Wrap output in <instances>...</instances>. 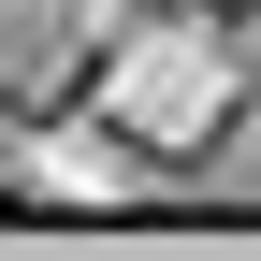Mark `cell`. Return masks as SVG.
Returning a JSON list of instances; mask_svg holds the SVG:
<instances>
[{
  "mask_svg": "<svg viewBox=\"0 0 261 261\" xmlns=\"http://www.w3.org/2000/svg\"><path fill=\"white\" fill-rule=\"evenodd\" d=\"M218 15H261V0H218Z\"/></svg>",
  "mask_w": 261,
  "mask_h": 261,
  "instance_id": "1",
  "label": "cell"
}]
</instances>
